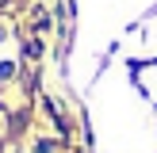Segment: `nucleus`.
Segmentation results:
<instances>
[{
	"mask_svg": "<svg viewBox=\"0 0 157 153\" xmlns=\"http://www.w3.org/2000/svg\"><path fill=\"white\" fill-rule=\"evenodd\" d=\"M27 58L38 61V58H42V46H38V42H27Z\"/></svg>",
	"mask_w": 157,
	"mask_h": 153,
	"instance_id": "obj_1",
	"label": "nucleus"
},
{
	"mask_svg": "<svg viewBox=\"0 0 157 153\" xmlns=\"http://www.w3.org/2000/svg\"><path fill=\"white\" fill-rule=\"evenodd\" d=\"M54 145H58V142H50V138H42V142H38V153H54Z\"/></svg>",
	"mask_w": 157,
	"mask_h": 153,
	"instance_id": "obj_2",
	"label": "nucleus"
}]
</instances>
